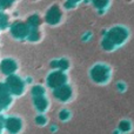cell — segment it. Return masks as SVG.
I'll use <instances>...</instances> for the list:
<instances>
[{
    "instance_id": "obj_1",
    "label": "cell",
    "mask_w": 134,
    "mask_h": 134,
    "mask_svg": "<svg viewBox=\"0 0 134 134\" xmlns=\"http://www.w3.org/2000/svg\"><path fill=\"white\" fill-rule=\"evenodd\" d=\"M7 83H8V87L11 88V91L14 94H20L21 91H23V82L19 78L12 75L7 79Z\"/></svg>"
},
{
    "instance_id": "obj_2",
    "label": "cell",
    "mask_w": 134,
    "mask_h": 134,
    "mask_svg": "<svg viewBox=\"0 0 134 134\" xmlns=\"http://www.w3.org/2000/svg\"><path fill=\"white\" fill-rule=\"evenodd\" d=\"M65 80H66V78L64 74L53 73V74H51L48 78V85L51 86V87H58V86L61 87V85L65 82Z\"/></svg>"
},
{
    "instance_id": "obj_3",
    "label": "cell",
    "mask_w": 134,
    "mask_h": 134,
    "mask_svg": "<svg viewBox=\"0 0 134 134\" xmlns=\"http://www.w3.org/2000/svg\"><path fill=\"white\" fill-rule=\"evenodd\" d=\"M8 102H9V95H8V91H7V86L0 83V108L8 105Z\"/></svg>"
},
{
    "instance_id": "obj_4",
    "label": "cell",
    "mask_w": 134,
    "mask_h": 134,
    "mask_svg": "<svg viewBox=\"0 0 134 134\" xmlns=\"http://www.w3.org/2000/svg\"><path fill=\"white\" fill-rule=\"evenodd\" d=\"M54 94H55V97L58 98V99L60 100H67L69 97H71V88L68 87V86H61V87H59L58 90L54 92Z\"/></svg>"
},
{
    "instance_id": "obj_5",
    "label": "cell",
    "mask_w": 134,
    "mask_h": 134,
    "mask_svg": "<svg viewBox=\"0 0 134 134\" xmlns=\"http://www.w3.org/2000/svg\"><path fill=\"white\" fill-rule=\"evenodd\" d=\"M12 33H13L15 37L23 38L28 33V28H27V26L24 25V24H16V25H14L13 28H12Z\"/></svg>"
},
{
    "instance_id": "obj_6",
    "label": "cell",
    "mask_w": 134,
    "mask_h": 134,
    "mask_svg": "<svg viewBox=\"0 0 134 134\" xmlns=\"http://www.w3.org/2000/svg\"><path fill=\"white\" fill-rule=\"evenodd\" d=\"M60 19V11L58 9V7H53L51 8V11L47 13L46 20L48 21L49 24H57Z\"/></svg>"
},
{
    "instance_id": "obj_7",
    "label": "cell",
    "mask_w": 134,
    "mask_h": 134,
    "mask_svg": "<svg viewBox=\"0 0 134 134\" xmlns=\"http://www.w3.org/2000/svg\"><path fill=\"white\" fill-rule=\"evenodd\" d=\"M20 120H18L15 118H11L6 121V127L11 133H16L20 130Z\"/></svg>"
},
{
    "instance_id": "obj_8",
    "label": "cell",
    "mask_w": 134,
    "mask_h": 134,
    "mask_svg": "<svg viewBox=\"0 0 134 134\" xmlns=\"http://www.w3.org/2000/svg\"><path fill=\"white\" fill-rule=\"evenodd\" d=\"M92 76L95 81H102L106 78V72H105V69L102 67L98 66L92 71Z\"/></svg>"
},
{
    "instance_id": "obj_9",
    "label": "cell",
    "mask_w": 134,
    "mask_h": 134,
    "mask_svg": "<svg viewBox=\"0 0 134 134\" xmlns=\"http://www.w3.org/2000/svg\"><path fill=\"white\" fill-rule=\"evenodd\" d=\"M15 68H16V65L12 60H4L2 64H1L2 72L6 73V74H9V73H12V72H14Z\"/></svg>"
},
{
    "instance_id": "obj_10",
    "label": "cell",
    "mask_w": 134,
    "mask_h": 134,
    "mask_svg": "<svg viewBox=\"0 0 134 134\" xmlns=\"http://www.w3.org/2000/svg\"><path fill=\"white\" fill-rule=\"evenodd\" d=\"M35 106H37L38 109H40V111L45 109L46 108V100H45L42 97L35 98Z\"/></svg>"
},
{
    "instance_id": "obj_11",
    "label": "cell",
    "mask_w": 134,
    "mask_h": 134,
    "mask_svg": "<svg viewBox=\"0 0 134 134\" xmlns=\"http://www.w3.org/2000/svg\"><path fill=\"white\" fill-rule=\"evenodd\" d=\"M33 94H34V97L39 98L41 97V94H44V90L41 87H34L33 88Z\"/></svg>"
},
{
    "instance_id": "obj_12",
    "label": "cell",
    "mask_w": 134,
    "mask_h": 134,
    "mask_svg": "<svg viewBox=\"0 0 134 134\" xmlns=\"http://www.w3.org/2000/svg\"><path fill=\"white\" fill-rule=\"evenodd\" d=\"M53 65V67H58V65H59V67H61V68H66L67 67V61H65V60H61V61H59V63H53L52 64Z\"/></svg>"
},
{
    "instance_id": "obj_13",
    "label": "cell",
    "mask_w": 134,
    "mask_h": 134,
    "mask_svg": "<svg viewBox=\"0 0 134 134\" xmlns=\"http://www.w3.org/2000/svg\"><path fill=\"white\" fill-rule=\"evenodd\" d=\"M6 23H7V18L4 15V14H0V26L4 27V26L6 25Z\"/></svg>"
},
{
    "instance_id": "obj_14",
    "label": "cell",
    "mask_w": 134,
    "mask_h": 134,
    "mask_svg": "<svg viewBox=\"0 0 134 134\" xmlns=\"http://www.w3.org/2000/svg\"><path fill=\"white\" fill-rule=\"evenodd\" d=\"M37 122L38 124H44L45 122V118H42V116H38V118H37Z\"/></svg>"
},
{
    "instance_id": "obj_15",
    "label": "cell",
    "mask_w": 134,
    "mask_h": 134,
    "mask_svg": "<svg viewBox=\"0 0 134 134\" xmlns=\"http://www.w3.org/2000/svg\"><path fill=\"white\" fill-rule=\"evenodd\" d=\"M60 118H61V119H66V118H67V112H61Z\"/></svg>"
},
{
    "instance_id": "obj_16",
    "label": "cell",
    "mask_w": 134,
    "mask_h": 134,
    "mask_svg": "<svg viewBox=\"0 0 134 134\" xmlns=\"http://www.w3.org/2000/svg\"><path fill=\"white\" fill-rule=\"evenodd\" d=\"M0 127H1V122H0Z\"/></svg>"
}]
</instances>
